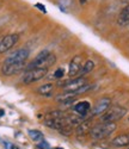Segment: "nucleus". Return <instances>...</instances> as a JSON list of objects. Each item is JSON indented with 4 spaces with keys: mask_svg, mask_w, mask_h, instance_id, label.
<instances>
[{
    "mask_svg": "<svg viewBox=\"0 0 129 149\" xmlns=\"http://www.w3.org/2000/svg\"><path fill=\"white\" fill-rule=\"evenodd\" d=\"M55 61H56V56L51 54L48 49H44V50L37 54V56L29 65H27V70L32 68H49L50 66L55 63Z\"/></svg>",
    "mask_w": 129,
    "mask_h": 149,
    "instance_id": "f257e3e1",
    "label": "nucleus"
},
{
    "mask_svg": "<svg viewBox=\"0 0 129 149\" xmlns=\"http://www.w3.org/2000/svg\"><path fill=\"white\" fill-rule=\"evenodd\" d=\"M117 128L116 123H108V122H103L102 124H97V125L92 127L90 135L93 140H103L110 136Z\"/></svg>",
    "mask_w": 129,
    "mask_h": 149,
    "instance_id": "f03ea898",
    "label": "nucleus"
},
{
    "mask_svg": "<svg viewBox=\"0 0 129 149\" xmlns=\"http://www.w3.org/2000/svg\"><path fill=\"white\" fill-rule=\"evenodd\" d=\"M127 113V110L122 106H112L109 107L104 113L100 116L102 122H108V123H116L117 120L122 119Z\"/></svg>",
    "mask_w": 129,
    "mask_h": 149,
    "instance_id": "7ed1b4c3",
    "label": "nucleus"
},
{
    "mask_svg": "<svg viewBox=\"0 0 129 149\" xmlns=\"http://www.w3.org/2000/svg\"><path fill=\"white\" fill-rule=\"evenodd\" d=\"M48 74V68H32V69H28L24 73V75L22 78V81L24 84H34L42 80L43 78L47 77Z\"/></svg>",
    "mask_w": 129,
    "mask_h": 149,
    "instance_id": "20e7f679",
    "label": "nucleus"
},
{
    "mask_svg": "<svg viewBox=\"0 0 129 149\" xmlns=\"http://www.w3.org/2000/svg\"><path fill=\"white\" fill-rule=\"evenodd\" d=\"M29 50L25 48H20L18 50L13 52L12 54H10L5 61L4 65H10V63H20V62H27L28 57H29Z\"/></svg>",
    "mask_w": 129,
    "mask_h": 149,
    "instance_id": "39448f33",
    "label": "nucleus"
},
{
    "mask_svg": "<svg viewBox=\"0 0 129 149\" xmlns=\"http://www.w3.org/2000/svg\"><path fill=\"white\" fill-rule=\"evenodd\" d=\"M86 84H87V80L84 77L74 78V79L63 81V82H59V85H61V87H63L64 91H68V92H76Z\"/></svg>",
    "mask_w": 129,
    "mask_h": 149,
    "instance_id": "423d86ee",
    "label": "nucleus"
},
{
    "mask_svg": "<svg viewBox=\"0 0 129 149\" xmlns=\"http://www.w3.org/2000/svg\"><path fill=\"white\" fill-rule=\"evenodd\" d=\"M19 40V36L16 33H11L7 35L5 37H3L0 40V54H4L6 52H8L11 48H13L16 45V43Z\"/></svg>",
    "mask_w": 129,
    "mask_h": 149,
    "instance_id": "0eeeda50",
    "label": "nucleus"
},
{
    "mask_svg": "<svg viewBox=\"0 0 129 149\" xmlns=\"http://www.w3.org/2000/svg\"><path fill=\"white\" fill-rule=\"evenodd\" d=\"M110 106H111V99L110 98H107V97L100 98L95 104V106L91 111V116H102Z\"/></svg>",
    "mask_w": 129,
    "mask_h": 149,
    "instance_id": "6e6552de",
    "label": "nucleus"
},
{
    "mask_svg": "<svg viewBox=\"0 0 129 149\" xmlns=\"http://www.w3.org/2000/svg\"><path fill=\"white\" fill-rule=\"evenodd\" d=\"M27 68V62H20V63H10V65H3L1 72L4 75L11 77L15 74L20 73L23 69Z\"/></svg>",
    "mask_w": 129,
    "mask_h": 149,
    "instance_id": "1a4fd4ad",
    "label": "nucleus"
},
{
    "mask_svg": "<svg viewBox=\"0 0 129 149\" xmlns=\"http://www.w3.org/2000/svg\"><path fill=\"white\" fill-rule=\"evenodd\" d=\"M81 56H74L71 62H69V67H68V75L69 77H75V75H78L83 65H81Z\"/></svg>",
    "mask_w": 129,
    "mask_h": 149,
    "instance_id": "9d476101",
    "label": "nucleus"
},
{
    "mask_svg": "<svg viewBox=\"0 0 129 149\" xmlns=\"http://www.w3.org/2000/svg\"><path fill=\"white\" fill-rule=\"evenodd\" d=\"M76 97H78V94H76L75 92H68V91H66V92L62 93V94H59L56 97V100L60 104H62V105H71V104H73L76 100Z\"/></svg>",
    "mask_w": 129,
    "mask_h": 149,
    "instance_id": "9b49d317",
    "label": "nucleus"
},
{
    "mask_svg": "<svg viewBox=\"0 0 129 149\" xmlns=\"http://www.w3.org/2000/svg\"><path fill=\"white\" fill-rule=\"evenodd\" d=\"M92 127H93V124H92L91 119H84V120H81L78 124V125H76L75 132H76V135H78V136H84L86 134H90Z\"/></svg>",
    "mask_w": 129,
    "mask_h": 149,
    "instance_id": "f8f14e48",
    "label": "nucleus"
},
{
    "mask_svg": "<svg viewBox=\"0 0 129 149\" xmlns=\"http://www.w3.org/2000/svg\"><path fill=\"white\" fill-rule=\"evenodd\" d=\"M73 109H74V111L76 113H79L81 117H85L88 113V111L91 110V104H90L88 102H79L78 104L74 105Z\"/></svg>",
    "mask_w": 129,
    "mask_h": 149,
    "instance_id": "ddd939ff",
    "label": "nucleus"
},
{
    "mask_svg": "<svg viewBox=\"0 0 129 149\" xmlns=\"http://www.w3.org/2000/svg\"><path fill=\"white\" fill-rule=\"evenodd\" d=\"M117 23L120 26H127L129 25V5L124 6L120 15H118V18H117Z\"/></svg>",
    "mask_w": 129,
    "mask_h": 149,
    "instance_id": "4468645a",
    "label": "nucleus"
},
{
    "mask_svg": "<svg viewBox=\"0 0 129 149\" xmlns=\"http://www.w3.org/2000/svg\"><path fill=\"white\" fill-rule=\"evenodd\" d=\"M111 144L114 147H127L129 146V134H123V135H118L111 141Z\"/></svg>",
    "mask_w": 129,
    "mask_h": 149,
    "instance_id": "2eb2a0df",
    "label": "nucleus"
},
{
    "mask_svg": "<svg viewBox=\"0 0 129 149\" xmlns=\"http://www.w3.org/2000/svg\"><path fill=\"white\" fill-rule=\"evenodd\" d=\"M93 69H95V62L91 61V60H87L84 63V66L81 67V69L79 72V75L84 77V75H86V74H88L90 72H92Z\"/></svg>",
    "mask_w": 129,
    "mask_h": 149,
    "instance_id": "dca6fc26",
    "label": "nucleus"
},
{
    "mask_svg": "<svg viewBox=\"0 0 129 149\" xmlns=\"http://www.w3.org/2000/svg\"><path fill=\"white\" fill-rule=\"evenodd\" d=\"M53 88H54L53 84H44V85L40 86V87L37 88V93H40V94H42L44 97H49L51 91H53Z\"/></svg>",
    "mask_w": 129,
    "mask_h": 149,
    "instance_id": "f3484780",
    "label": "nucleus"
},
{
    "mask_svg": "<svg viewBox=\"0 0 129 149\" xmlns=\"http://www.w3.org/2000/svg\"><path fill=\"white\" fill-rule=\"evenodd\" d=\"M29 136H30V139L32 141H35L36 143L38 142H42L44 140L43 137V134L41 131H38V130H29Z\"/></svg>",
    "mask_w": 129,
    "mask_h": 149,
    "instance_id": "a211bd4d",
    "label": "nucleus"
},
{
    "mask_svg": "<svg viewBox=\"0 0 129 149\" xmlns=\"http://www.w3.org/2000/svg\"><path fill=\"white\" fill-rule=\"evenodd\" d=\"M53 77H54V79H62L63 77H64V70H63V68H57L55 72H54V74H53Z\"/></svg>",
    "mask_w": 129,
    "mask_h": 149,
    "instance_id": "6ab92c4d",
    "label": "nucleus"
},
{
    "mask_svg": "<svg viewBox=\"0 0 129 149\" xmlns=\"http://www.w3.org/2000/svg\"><path fill=\"white\" fill-rule=\"evenodd\" d=\"M4 146H5V149H20V148H18L17 146L12 144V143H10V142H5Z\"/></svg>",
    "mask_w": 129,
    "mask_h": 149,
    "instance_id": "aec40b11",
    "label": "nucleus"
},
{
    "mask_svg": "<svg viewBox=\"0 0 129 149\" xmlns=\"http://www.w3.org/2000/svg\"><path fill=\"white\" fill-rule=\"evenodd\" d=\"M4 115H5V111L3 109H0V117H3Z\"/></svg>",
    "mask_w": 129,
    "mask_h": 149,
    "instance_id": "412c9836",
    "label": "nucleus"
},
{
    "mask_svg": "<svg viewBox=\"0 0 129 149\" xmlns=\"http://www.w3.org/2000/svg\"><path fill=\"white\" fill-rule=\"evenodd\" d=\"M79 1H80V4H85V3H86V0H79Z\"/></svg>",
    "mask_w": 129,
    "mask_h": 149,
    "instance_id": "4be33fe9",
    "label": "nucleus"
},
{
    "mask_svg": "<svg viewBox=\"0 0 129 149\" xmlns=\"http://www.w3.org/2000/svg\"><path fill=\"white\" fill-rule=\"evenodd\" d=\"M54 149H63V148H54Z\"/></svg>",
    "mask_w": 129,
    "mask_h": 149,
    "instance_id": "5701e85b",
    "label": "nucleus"
},
{
    "mask_svg": "<svg viewBox=\"0 0 129 149\" xmlns=\"http://www.w3.org/2000/svg\"><path fill=\"white\" fill-rule=\"evenodd\" d=\"M128 149H129V148H128Z\"/></svg>",
    "mask_w": 129,
    "mask_h": 149,
    "instance_id": "b1692460",
    "label": "nucleus"
}]
</instances>
